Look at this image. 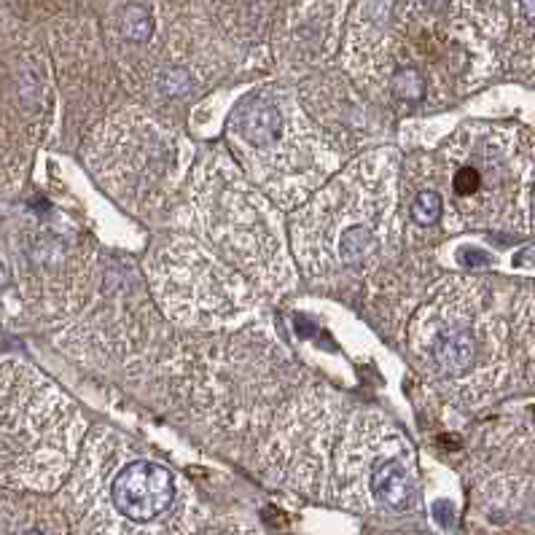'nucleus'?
Returning a JSON list of instances; mask_svg holds the SVG:
<instances>
[{
  "label": "nucleus",
  "mask_w": 535,
  "mask_h": 535,
  "mask_svg": "<svg viewBox=\"0 0 535 535\" xmlns=\"http://www.w3.org/2000/svg\"><path fill=\"white\" fill-rule=\"evenodd\" d=\"M514 288L455 277L420 307L409 345L423 372L463 404H484L517 388Z\"/></svg>",
  "instance_id": "obj_1"
},
{
  "label": "nucleus",
  "mask_w": 535,
  "mask_h": 535,
  "mask_svg": "<svg viewBox=\"0 0 535 535\" xmlns=\"http://www.w3.org/2000/svg\"><path fill=\"white\" fill-rule=\"evenodd\" d=\"M76 535H183L186 501L170 468L95 431L68 490Z\"/></svg>",
  "instance_id": "obj_2"
},
{
  "label": "nucleus",
  "mask_w": 535,
  "mask_h": 535,
  "mask_svg": "<svg viewBox=\"0 0 535 535\" xmlns=\"http://www.w3.org/2000/svg\"><path fill=\"white\" fill-rule=\"evenodd\" d=\"M449 229L530 232L535 186V138L519 127L466 124L444 151Z\"/></svg>",
  "instance_id": "obj_3"
},
{
  "label": "nucleus",
  "mask_w": 535,
  "mask_h": 535,
  "mask_svg": "<svg viewBox=\"0 0 535 535\" xmlns=\"http://www.w3.org/2000/svg\"><path fill=\"white\" fill-rule=\"evenodd\" d=\"M396 208L390 151L363 156L294 218V248L312 277L363 269L385 248Z\"/></svg>",
  "instance_id": "obj_4"
},
{
  "label": "nucleus",
  "mask_w": 535,
  "mask_h": 535,
  "mask_svg": "<svg viewBox=\"0 0 535 535\" xmlns=\"http://www.w3.org/2000/svg\"><path fill=\"white\" fill-rule=\"evenodd\" d=\"M81 415L52 382L27 366H0V479L52 490L73 466Z\"/></svg>",
  "instance_id": "obj_5"
},
{
  "label": "nucleus",
  "mask_w": 535,
  "mask_h": 535,
  "mask_svg": "<svg viewBox=\"0 0 535 535\" xmlns=\"http://www.w3.org/2000/svg\"><path fill=\"white\" fill-rule=\"evenodd\" d=\"M229 140L253 181L280 205L302 202L334 167L331 148L283 92L245 97L229 116Z\"/></svg>",
  "instance_id": "obj_6"
},
{
  "label": "nucleus",
  "mask_w": 535,
  "mask_h": 535,
  "mask_svg": "<svg viewBox=\"0 0 535 535\" xmlns=\"http://www.w3.org/2000/svg\"><path fill=\"white\" fill-rule=\"evenodd\" d=\"M191 197L208 240L234 267L269 288L288 280L277 216L232 164L210 156L199 167Z\"/></svg>",
  "instance_id": "obj_7"
},
{
  "label": "nucleus",
  "mask_w": 535,
  "mask_h": 535,
  "mask_svg": "<svg viewBox=\"0 0 535 535\" xmlns=\"http://www.w3.org/2000/svg\"><path fill=\"white\" fill-rule=\"evenodd\" d=\"M334 498L355 511H409L417 503L409 441L377 415L355 420L334 447Z\"/></svg>",
  "instance_id": "obj_8"
},
{
  "label": "nucleus",
  "mask_w": 535,
  "mask_h": 535,
  "mask_svg": "<svg viewBox=\"0 0 535 535\" xmlns=\"http://www.w3.org/2000/svg\"><path fill=\"white\" fill-rule=\"evenodd\" d=\"M151 280L170 318L191 326H224L251 307L248 283L189 237L156 248Z\"/></svg>",
  "instance_id": "obj_9"
},
{
  "label": "nucleus",
  "mask_w": 535,
  "mask_h": 535,
  "mask_svg": "<svg viewBox=\"0 0 535 535\" xmlns=\"http://www.w3.org/2000/svg\"><path fill=\"white\" fill-rule=\"evenodd\" d=\"M181 146L151 119H116L95 140V173L135 210L154 208L181 175Z\"/></svg>",
  "instance_id": "obj_10"
},
{
  "label": "nucleus",
  "mask_w": 535,
  "mask_h": 535,
  "mask_svg": "<svg viewBox=\"0 0 535 535\" xmlns=\"http://www.w3.org/2000/svg\"><path fill=\"white\" fill-rule=\"evenodd\" d=\"M514 358L517 388H535V285L514 288Z\"/></svg>",
  "instance_id": "obj_11"
},
{
  "label": "nucleus",
  "mask_w": 535,
  "mask_h": 535,
  "mask_svg": "<svg viewBox=\"0 0 535 535\" xmlns=\"http://www.w3.org/2000/svg\"><path fill=\"white\" fill-rule=\"evenodd\" d=\"M14 535H76V527L49 503H27L17 511Z\"/></svg>",
  "instance_id": "obj_12"
},
{
  "label": "nucleus",
  "mask_w": 535,
  "mask_h": 535,
  "mask_svg": "<svg viewBox=\"0 0 535 535\" xmlns=\"http://www.w3.org/2000/svg\"><path fill=\"white\" fill-rule=\"evenodd\" d=\"M121 33L132 44H143L154 33V17L146 6L140 3H130L127 9L121 11Z\"/></svg>",
  "instance_id": "obj_13"
},
{
  "label": "nucleus",
  "mask_w": 535,
  "mask_h": 535,
  "mask_svg": "<svg viewBox=\"0 0 535 535\" xmlns=\"http://www.w3.org/2000/svg\"><path fill=\"white\" fill-rule=\"evenodd\" d=\"M444 216V199L441 191L436 189H420L415 202H412V218L420 226H436Z\"/></svg>",
  "instance_id": "obj_14"
},
{
  "label": "nucleus",
  "mask_w": 535,
  "mask_h": 535,
  "mask_svg": "<svg viewBox=\"0 0 535 535\" xmlns=\"http://www.w3.org/2000/svg\"><path fill=\"white\" fill-rule=\"evenodd\" d=\"M517 14L527 27L535 30V0H517Z\"/></svg>",
  "instance_id": "obj_15"
},
{
  "label": "nucleus",
  "mask_w": 535,
  "mask_h": 535,
  "mask_svg": "<svg viewBox=\"0 0 535 535\" xmlns=\"http://www.w3.org/2000/svg\"><path fill=\"white\" fill-rule=\"evenodd\" d=\"M530 229L535 232V186H533V197H530Z\"/></svg>",
  "instance_id": "obj_16"
},
{
  "label": "nucleus",
  "mask_w": 535,
  "mask_h": 535,
  "mask_svg": "<svg viewBox=\"0 0 535 535\" xmlns=\"http://www.w3.org/2000/svg\"><path fill=\"white\" fill-rule=\"evenodd\" d=\"M6 283H9V272H6V267H0V291L6 288Z\"/></svg>",
  "instance_id": "obj_17"
}]
</instances>
